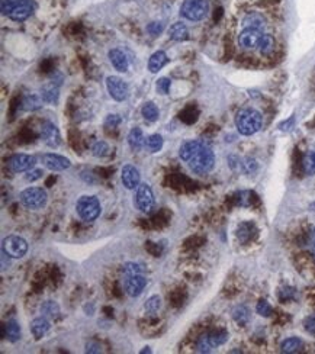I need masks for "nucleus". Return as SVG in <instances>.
<instances>
[{
	"label": "nucleus",
	"mask_w": 315,
	"mask_h": 354,
	"mask_svg": "<svg viewBox=\"0 0 315 354\" xmlns=\"http://www.w3.org/2000/svg\"><path fill=\"white\" fill-rule=\"evenodd\" d=\"M261 125H263V116L258 110L253 107H245V109L238 110L235 116L237 131L244 137L254 135L256 132L261 130Z\"/></svg>",
	"instance_id": "f257e3e1"
},
{
	"label": "nucleus",
	"mask_w": 315,
	"mask_h": 354,
	"mask_svg": "<svg viewBox=\"0 0 315 354\" xmlns=\"http://www.w3.org/2000/svg\"><path fill=\"white\" fill-rule=\"evenodd\" d=\"M0 9L12 21L22 22L34 12V0H0Z\"/></svg>",
	"instance_id": "f03ea898"
},
{
	"label": "nucleus",
	"mask_w": 315,
	"mask_h": 354,
	"mask_svg": "<svg viewBox=\"0 0 315 354\" xmlns=\"http://www.w3.org/2000/svg\"><path fill=\"white\" fill-rule=\"evenodd\" d=\"M214 164H215V155H214V151L211 150L209 145H206L205 142H202V145L199 147L196 150V153L193 154L189 161H187V165L189 168L196 173V174H208L211 170L214 168Z\"/></svg>",
	"instance_id": "7ed1b4c3"
},
{
	"label": "nucleus",
	"mask_w": 315,
	"mask_h": 354,
	"mask_svg": "<svg viewBox=\"0 0 315 354\" xmlns=\"http://www.w3.org/2000/svg\"><path fill=\"white\" fill-rule=\"evenodd\" d=\"M76 211L77 215L86 222H93L99 218V215L102 212V206L100 202L97 201V198L94 196H82L77 203H76Z\"/></svg>",
	"instance_id": "20e7f679"
},
{
	"label": "nucleus",
	"mask_w": 315,
	"mask_h": 354,
	"mask_svg": "<svg viewBox=\"0 0 315 354\" xmlns=\"http://www.w3.org/2000/svg\"><path fill=\"white\" fill-rule=\"evenodd\" d=\"M209 12V3L208 0H185L180 13L183 18H186L187 21L192 22H198L206 18V15Z\"/></svg>",
	"instance_id": "39448f33"
},
{
	"label": "nucleus",
	"mask_w": 315,
	"mask_h": 354,
	"mask_svg": "<svg viewBox=\"0 0 315 354\" xmlns=\"http://www.w3.org/2000/svg\"><path fill=\"white\" fill-rule=\"evenodd\" d=\"M19 199H21L25 208L32 209V211H38V209H42L47 205L48 196L47 192L42 188H28V189L21 192Z\"/></svg>",
	"instance_id": "423d86ee"
},
{
	"label": "nucleus",
	"mask_w": 315,
	"mask_h": 354,
	"mask_svg": "<svg viewBox=\"0 0 315 354\" xmlns=\"http://www.w3.org/2000/svg\"><path fill=\"white\" fill-rule=\"evenodd\" d=\"M228 332L224 330H217V331H211V332H206L203 334L200 338L198 340V344H196V348H198L199 353H211L214 348L220 347L222 344L228 341Z\"/></svg>",
	"instance_id": "0eeeda50"
},
{
	"label": "nucleus",
	"mask_w": 315,
	"mask_h": 354,
	"mask_svg": "<svg viewBox=\"0 0 315 354\" xmlns=\"http://www.w3.org/2000/svg\"><path fill=\"white\" fill-rule=\"evenodd\" d=\"M2 251H5L11 259H22L28 251V243L22 237L9 235L3 240Z\"/></svg>",
	"instance_id": "6e6552de"
},
{
	"label": "nucleus",
	"mask_w": 315,
	"mask_h": 354,
	"mask_svg": "<svg viewBox=\"0 0 315 354\" xmlns=\"http://www.w3.org/2000/svg\"><path fill=\"white\" fill-rule=\"evenodd\" d=\"M106 89L111 97L117 102H124L129 95L128 84L118 76H109L106 79Z\"/></svg>",
	"instance_id": "1a4fd4ad"
},
{
	"label": "nucleus",
	"mask_w": 315,
	"mask_h": 354,
	"mask_svg": "<svg viewBox=\"0 0 315 354\" xmlns=\"http://www.w3.org/2000/svg\"><path fill=\"white\" fill-rule=\"evenodd\" d=\"M135 205L141 212L150 213L154 209V195L147 183H141L135 193Z\"/></svg>",
	"instance_id": "9d476101"
},
{
	"label": "nucleus",
	"mask_w": 315,
	"mask_h": 354,
	"mask_svg": "<svg viewBox=\"0 0 315 354\" xmlns=\"http://www.w3.org/2000/svg\"><path fill=\"white\" fill-rule=\"evenodd\" d=\"M36 164V158L28 154H15L8 160V167L13 173H24L32 170Z\"/></svg>",
	"instance_id": "9b49d317"
},
{
	"label": "nucleus",
	"mask_w": 315,
	"mask_h": 354,
	"mask_svg": "<svg viewBox=\"0 0 315 354\" xmlns=\"http://www.w3.org/2000/svg\"><path fill=\"white\" fill-rule=\"evenodd\" d=\"M121 180H122L124 188L129 190L137 189L141 185V174L138 168L131 164L124 165L121 171Z\"/></svg>",
	"instance_id": "f8f14e48"
},
{
	"label": "nucleus",
	"mask_w": 315,
	"mask_h": 354,
	"mask_svg": "<svg viewBox=\"0 0 315 354\" xmlns=\"http://www.w3.org/2000/svg\"><path fill=\"white\" fill-rule=\"evenodd\" d=\"M147 286V279L142 274H134V276H127L124 280V287L127 295L131 298H137L142 293L144 287Z\"/></svg>",
	"instance_id": "ddd939ff"
},
{
	"label": "nucleus",
	"mask_w": 315,
	"mask_h": 354,
	"mask_svg": "<svg viewBox=\"0 0 315 354\" xmlns=\"http://www.w3.org/2000/svg\"><path fill=\"white\" fill-rule=\"evenodd\" d=\"M41 140L51 148H57L61 144L59 128L52 122H44L41 125Z\"/></svg>",
	"instance_id": "4468645a"
},
{
	"label": "nucleus",
	"mask_w": 315,
	"mask_h": 354,
	"mask_svg": "<svg viewBox=\"0 0 315 354\" xmlns=\"http://www.w3.org/2000/svg\"><path fill=\"white\" fill-rule=\"evenodd\" d=\"M41 160H42V164L51 171H63V170L70 168L71 165L69 158L59 155V154H44L41 157Z\"/></svg>",
	"instance_id": "2eb2a0df"
},
{
	"label": "nucleus",
	"mask_w": 315,
	"mask_h": 354,
	"mask_svg": "<svg viewBox=\"0 0 315 354\" xmlns=\"http://www.w3.org/2000/svg\"><path fill=\"white\" fill-rule=\"evenodd\" d=\"M263 35L261 31L253 28H244L238 35V44L243 48H256L260 42V38Z\"/></svg>",
	"instance_id": "dca6fc26"
},
{
	"label": "nucleus",
	"mask_w": 315,
	"mask_h": 354,
	"mask_svg": "<svg viewBox=\"0 0 315 354\" xmlns=\"http://www.w3.org/2000/svg\"><path fill=\"white\" fill-rule=\"evenodd\" d=\"M109 61H111V64L114 66V69L115 70H118L119 73H125V71H128V67H129V60L127 58V55L121 51V49H118V48H114V49H111L109 51Z\"/></svg>",
	"instance_id": "f3484780"
},
{
	"label": "nucleus",
	"mask_w": 315,
	"mask_h": 354,
	"mask_svg": "<svg viewBox=\"0 0 315 354\" xmlns=\"http://www.w3.org/2000/svg\"><path fill=\"white\" fill-rule=\"evenodd\" d=\"M60 83L49 82L42 86L41 89V97L44 100V103H57L60 96Z\"/></svg>",
	"instance_id": "a211bd4d"
},
{
	"label": "nucleus",
	"mask_w": 315,
	"mask_h": 354,
	"mask_svg": "<svg viewBox=\"0 0 315 354\" xmlns=\"http://www.w3.org/2000/svg\"><path fill=\"white\" fill-rule=\"evenodd\" d=\"M2 337L8 338L11 342H16L18 340H21V327H19V324L15 319H11L8 324H3L2 325Z\"/></svg>",
	"instance_id": "6ab92c4d"
},
{
	"label": "nucleus",
	"mask_w": 315,
	"mask_h": 354,
	"mask_svg": "<svg viewBox=\"0 0 315 354\" xmlns=\"http://www.w3.org/2000/svg\"><path fill=\"white\" fill-rule=\"evenodd\" d=\"M256 225L253 222H243L237 228V238L240 240L241 244H245V243L251 241L256 237Z\"/></svg>",
	"instance_id": "aec40b11"
},
{
	"label": "nucleus",
	"mask_w": 315,
	"mask_h": 354,
	"mask_svg": "<svg viewBox=\"0 0 315 354\" xmlns=\"http://www.w3.org/2000/svg\"><path fill=\"white\" fill-rule=\"evenodd\" d=\"M49 330V321L47 317H41V318H35L31 322V332L35 337V340L42 338Z\"/></svg>",
	"instance_id": "412c9836"
},
{
	"label": "nucleus",
	"mask_w": 315,
	"mask_h": 354,
	"mask_svg": "<svg viewBox=\"0 0 315 354\" xmlns=\"http://www.w3.org/2000/svg\"><path fill=\"white\" fill-rule=\"evenodd\" d=\"M241 24H243L244 28H253V29L263 31V28L266 26V19H265L263 15H260V13L251 12L245 16Z\"/></svg>",
	"instance_id": "4be33fe9"
},
{
	"label": "nucleus",
	"mask_w": 315,
	"mask_h": 354,
	"mask_svg": "<svg viewBox=\"0 0 315 354\" xmlns=\"http://www.w3.org/2000/svg\"><path fill=\"white\" fill-rule=\"evenodd\" d=\"M167 63H169L167 54L164 51H157L148 60V70L151 73H157V71L162 70Z\"/></svg>",
	"instance_id": "5701e85b"
},
{
	"label": "nucleus",
	"mask_w": 315,
	"mask_h": 354,
	"mask_svg": "<svg viewBox=\"0 0 315 354\" xmlns=\"http://www.w3.org/2000/svg\"><path fill=\"white\" fill-rule=\"evenodd\" d=\"M303 342L301 338L298 337H291V338H286L285 341L280 344V351L285 354H293L299 353L302 350Z\"/></svg>",
	"instance_id": "b1692460"
},
{
	"label": "nucleus",
	"mask_w": 315,
	"mask_h": 354,
	"mask_svg": "<svg viewBox=\"0 0 315 354\" xmlns=\"http://www.w3.org/2000/svg\"><path fill=\"white\" fill-rule=\"evenodd\" d=\"M276 47V41L270 34H263L260 38V42L257 45V49L261 55H270Z\"/></svg>",
	"instance_id": "393cba45"
},
{
	"label": "nucleus",
	"mask_w": 315,
	"mask_h": 354,
	"mask_svg": "<svg viewBox=\"0 0 315 354\" xmlns=\"http://www.w3.org/2000/svg\"><path fill=\"white\" fill-rule=\"evenodd\" d=\"M202 142L203 141H199V140H192V141H186L182 147H180V150H179V155H180V158L183 160V161H189V158L193 155V154L196 153V150H198L199 147L202 145Z\"/></svg>",
	"instance_id": "a878e982"
},
{
	"label": "nucleus",
	"mask_w": 315,
	"mask_h": 354,
	"mask_svg": "<svg viewBox=\"0 0 315 354\" xmlns=\"http://www.w3.org/2000/svg\"><path fill=\"white\" fill-rule=\"evenodd\" d=\"M42 103H44V100H42L41 96L26 95L24 99H22V105H21V107H22L24 110H26V112H34V110L41 109V107H42Z\"/></svg>",
	"instance_id": "bb28decb"
},
{
	"label": "nucleus",
	"mask_w": 315,
	"mask_h": 354,
	"mask_svg": "<svg viewBox=\"0 0 315 354\" xmlns=\"http://www.w3.org/2000/svg\"><path fill=\"white\" fill-rule=\"evenodd\" d=\"M128 144L134 151H140L141 148H142V145L145 144V140H144L142 131L140 128H132V130L129 131Z\"/></svg>",
	"instance_id": "cd10ccee"
},
{
	"label": "nucleus",
	"mask_w": 315,
	"mask_h": 354,
	"mask_svg": "<svg viewBox=\"0 0 315 354\" xmlns=\"http://www.w3.org/2000/svg\"><path fill=\"white\" fill-rule=\"evenodd\" d=\"M233 319L241 327H244L250 321V309L245 305H238L233 309Z\"/></svg>",
	"instance_id": "c85d7f7f"
},
{
	"label": "nucleus",
	"mask_w": 315,
	"mask_h": 354,
	"mask_svg": "<svg viewBox=\"0 0 315 354\" xmlns=\"http://www.w3.org/2000/svg\"><path fill=\"white\" fill-rule=\"evenodd\" d=\"M170 38L173 41H186V39H189V31H187L186 26L180 22L173 24L170 28Z\"/></svg>",
	"instance_id": "c756f323"
},
{
	"label": "nucleus",
	"mask_w": 315,
	"mask_h": 354,
	"mask_svg": "<svg viewBox=\"0 0 315 354\" xmlns=\"http://www.w3.org/2000/svg\"><path fill=\"white\" fill-rule=\"evenodd\" d=\"M141 113H142V116L147 119L148 122H155V121L159 119V116H160L159 107L155 106L152 102L144 103V106L141 109Z\"/></svg>",
	"instance_id": "7c9ffc66"
},
{
	"label": "nucleus",
	"mask_w": 315,
	"mask_h": 354,
	"mask_svg": "<svg viewBox=\"0 0 315 354\" xmlns=\"http://www.w3.org/2000/svg\"><path fill=\"white\" fill-rule=\"evenodd\" d=\"M302 168L303 173L308 174V176H312L315 174V150L314 151H309L303 155L302 158Z\"/></svg>",
	"instance_id": "2f4dec72"
},
{
	"label": "nucleus",
	"mask_w": 315,
	"mask_h": 354,
	"mask_svg": "<svg viewBox=\"0 0 315 354\" xmlns=\"http://www.w3.org/2000/svg\"><path fill=\"white\" fill-rule=\"evenodd\" d=\"M145 147L151 153H159L163 148V137L159 135V134H152L145 140Z\"/></svg>",
	"instance_id": "473e14b6"
},
{
	"label": "nucleus",
	"mask_w": 315,
	"mask_h": 354,
	"mask_svg": "<svg viewBox=\"0 0 315 354\" xmlns=\"http://www.w3.org/2000/svg\"><path fill=\"white\" fill-rule=\"evenodd\" d=\"M41 312H42V315L47 317V318H57L60 315V307L56 302L48 301V302H44V304H42Z\"/></svg>",
	"instance_id": "72a5a7b5"
},
{
	"label": "nucleus",
	"mask_w": 315,
	"mask_h": 354,
	"mask_svg": "<svg viewBox=\"0 0 315 354\" xmlns=\"http://www.w3.org/2000/svg\"><path fill=\"white\" fill-rule=\"evenodd\" d=\"M160 307H162V299H160V296L157 295L148 298L147 302H145V305H144L145 311H147L148 314H151V315H154V314L160 309Z\"/></svg>",
	"instance_id": "f704fd0d"
},
{
	"label": "nucleus",
	"mask_w": 315,
	"mask_h": 354,
	"mask_svg": "<svg viewBox=\"0 0 315 354\" xmlns=\"http://www.w3.org/2000/svg\"><path fill=\"white\" fill-rule=\"evenodd\" d=\"M256 311L260 317H270V315H272V312H273V308H272V305L269 304L268 301L261 299V301H258V302H257Z\"/></svg>",
	"instance_id": "c9c22d12"
},
{
	"label": "nucleus",
	"mask_w": 315,
	"mask_h": 354,
	"mask_svg": "<svg viewBox=\"0 0 315 354\" xmlns=\"http://www.w3.org/2000/svg\"><path fill=\"white\" fill-rule=\"evenodd\" d=\"M253 196H254V193L250 192V190L240 192V193L237 195V202H238L240 206H250V205L253 203Z\"/></svg>",
	"instance_id": "e433bc0d"
},
{
	"label": "nucleus",
	"mask_w": 315,
	"mask_h": 354,
	"mask_svg": "<svg viewBox=\"0 0 315 354\" xmlns=\"http://www.w3.org/2000/svg\"><path fill=\"white\" fill-rule=\"evenodd\" d=\"M122 273H124L125 277L127 276H134V274H141L142 273V267H141L140 264H137V263H127L122 267Z\"/></svg>",
	"instance_id": "4c0bfd02"
},
{
	"label": "nucleus",
	"mask_w": 315,
	"mask_h": 354,
	"mask_svg": "<svg viewBox=\"0 0 315 354\" xmlns=\"http://www.w3.org/2000/svg\"><path fill=\"white\" fill-rule=\"evenodd\" d=\"M92 153H93V155H96V157H105V155L109 154V147H108L106 142L97 141L93 147H92Z\"/></svg>",
	"instance_id": "58836bf2"
},
{
	"label": "nucleus",
	"mask_w": 315,
	"mask_h": 354,
	"mask_svg": "<svg viewBox=\"0 0 315 354\" xmlns=\"http://www.w3.org/2000/svg\"><path fill=\"white\" fill-rule=\"evenodd\" d=\"M170 86H172V80H170V79H167V77H162V79H159V80H157V84H155L157 92H159L160 95H167V93H169V90H170Z\"/></svg>",
	"instance_id": "ea45409f"
},
{
	"label": "nucleus",
	"mask_w": 315,
	"mask_h": 354,
	"mask_svg": "<svg viewBox=\"0 0 315 354\" xmlns=\"http://www.w3.org/2000/svg\"><path fill=\"white\" fill-rule=\"evenodd\" d=\"M244 173H247V174H253V173H256L257 170V161L254 160V158H244L243 160V168H241Z\"/></svg>",
	"instance_id": "a19ab883"
},
{
	"label": "nucleus",
	"mask_w": 315,
	"mask_h": 354,
	"mask_svg": "<svg viewBox=\"0 0 315 354\" xmlns=\"http://www.w3.org/2000/svg\"><path fill=\"white\" fill-rule=\"evenodd\" d=\"M164 31V24L163 22H151V24L147 26V32L152 36L160 35Z\"/></svg>",
	"instance_id": "79ce46f5"
},
{
	"label": "nucleus",
	"mask_w": 315,
	"mask_h": 354,
	"mask_svg": "<svg viewBox=\"0 0 315 354\" xmlns=\"http://www.w3.org/2000/svg\"><path fill=\"white\" fill-rule=\"evenodd\" d=\"M121 124V116L119 115H108L105 119V127L106 128H117L118 125Z\"/></svg>",
	"instance_id": "37998d69"
},
{
	"label": "nucleus",
	"mask_w": 315,
	"mask_h": 354,
	"mask_svg": "<svg viewBox=\"0 0 315 354\" xmlns=\"http://www.w3.org/2000/svg\"><path fill=\"white\" fill-rule=\"evenodd\" d=\"M279 298L280 301H283V302L295 299V289H293V287H285V289H282L279 293Z\"/></svg>",
	"instance_id": "c03bdc74"
},
{
	"label": "nucleus",
	"mask_w": 315,
	"mask_h": 354,
	"mask_svg": "<svg viewBox=\"0 0 315 354\" xmlns=\"http://www.w3.org/2000/svg\"><path fill=\"white\" fill-rule=\"evenodd\" d=\"M28 174L25 176V179L28 180V182H35V180H38V179H41L42 177V170H39V168H35V170H29V171H26Z\"/></svg>",
	"instance_id": "a18cd8bd"
},
{
	"label": "nucleus",
	"mask_w": 315,
	"mask_h": 354,
	"mask_svg": "<svg viewBox=\"0 0 315 354\" xmlns=\"http://www.w3.org/2000/svg\"><path fill=\"white\" fill-rule=\"evenodd\" d=\"M102 345L96 341H89L86 344V353H100Z\"/></svg>",
	"instance_id": "49530a36"
},
{
	"label": "nucleus",
	"mask_w": 315,
	"mask_h": 354,
	"mask_svg": "<svg viewBox=\"0 0 315 354\" xmlns=\"http://www.w3.org/2000/svg\"><path fill=\"white\" fill-rule=\"evenodd\" d=\"M303 325H305V330L308 331L309 334H315V315H311V317L305 319Z\"/></svg>",
	"instance_id": "de8ad7c7"
},
{
	"label": "nucleus",
	"mask_w": 315,
	"mask_h": 354,
	"mask_svg": "<svg viewBox=\"0 0 315 354\" xmlns=\"http://www.w3.org/2000/svg\"><path fill=\"white\" fill-rule=\"evenodd\" d=\"M293 122H295V118L292 116L291 119H288V121H285V122H282L279 125V128L282 131H289L292 130V127H293Z\"/></svg>",
	"instance_id": "09e8293b"
},
{
	"label": "nucleus",
	"mask_w": 315,
	"mask_h": 354,
	"mask_svg": "<svg viewBox=\"0 0 315 354\" xmlns=\"http://www.w3.org/2000/svg\"><path fill=\"white\" fill-rule=\"evenodd\" d=\"M312 256H314L315 259V228L314 231H312Z\"/></svg>",
	"instance_id": "8fccbe9b"
},
{
	"label": "nucleus",
	"mask_w": 315,
	"mask_h": 354,
	"mask_svg": "<svg viewBox=\"0 0 315 354\" xmlns=\"http://www.w3.org/2000/svg\"><path fill=\"white\" fill-rule=\"evenodd\" d=\"M140 353H141V354H144V353H151V350H150V347H145L144 350H141Z\"/></svg>",
	"instance_id": "3c124183"
},
{
	"label": "nucleus",
	"mask_w": 315,
	"mask_h": 354,
	"mask_svg": "<svg viewBox=\"0 0 315 354\" xmlns=\"http://www.w3.org/2000/svg\"><path fill=\"white\" fill-rule=\"evenodd\" d=\"M309 209H311V211H315V203H312V205L309 206Z\"/></svg>",
	"instance_id": "603ef678"
}]
</instances>
